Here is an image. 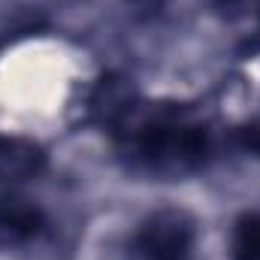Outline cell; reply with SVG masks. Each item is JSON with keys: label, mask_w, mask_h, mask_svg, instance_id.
Here are the masks:
<instances>
[{"label": "cell", "mask_w": 260, "mask_h": 260, "mask_svg": "<svg viewBox=\"0 0 260 260\" xmlns=\"http://www.w3.org/2000/svg\"><path fill=\"white\" fill-rule=\"evenodd\" d=\"M115 154L127 173L145 179H188L215 157V133L182 103H136L109 130Z\"/></svg>", "instance_id": "6da1fadb"}, {"label": "cell", "mask_w": 260, "mask_h": 260, "mask_svg": "<svg viewBox=\"0 0 260 260\" xmlns=\"http://www.w3.org/2000/svg\"><path fill=\"white\" fill-rule=\"evenodd\" d=\"M194 215L176 206L145 215L130 236V254L136 260H194Z\"/></svg>", "instance_id": "7a4b0ae2"}, {"label": "cell", "mask_w": 260, "mask_h": 260, "mask_svg": "<svg viewBox=\"0 0 260 260\" xmlns=\"http://www.w3.org/2000/svg\"><path fill=\"white\" fill-rule=\"evenodd\" d=\"M49 233V215L46 209L18 194L15 188L0 191V245L3 248H21Z\"/></svg>", "instance_id": "3957f363"}, {"label": "cell", "mask_w": 260, "mask_h": 260, "mask_svg": "<svg viewBox=\"0 0 260 260\" xmlns=\"http://www.w3.org/2000/svg\"><path fill=\"white\" fill-rule=\"evenodd\" d=\"M49 157L46 148L27 136L15 133H0V185L3 188H18L24 182H34L43 176Z\"/></svg>", "instance_id": "277c9868"}, {"label": "cell", "mask_w": 260, "mask_h": 260, "mask_svg": "<svg viewBox=\"0 0 260 260\" xmlns=\"http://www.w3.org/2000/svg\"><path fill=\"white\" fill-rule=\"evenodd\" d=\"M139 91L133 85V79L121 76V73H106L97 79V85L88 94V115L97 127H103L106 133L121 121V115L136 103Z\"/></svg>", "instance_id": "5b68a950"}, {"label": "cell", "mask_w": 260, "mask_h": 260, "mask_svg": "<svg viewBox=\"0 0 260 260\" xmlns=\"http://www.w3.org/2000/svg\"><path fill=\"white\" fill-rule=\"evenodd\" d=\"M230 260H260V209L242 212L230 230Z\"/></svg>", "instance_id": "8992f818"}, {"label": "cell", "mask_w": 260, "mask_h": 260, "mask_svg": "<svg viewBox=\"0 0 260 260\" xmlns=\"http://www.w3.org/2000/svg\"><path fill=\"white\" fill-rule=\"evenodd\" d=\"M233 142H236L239 151H245L248 157L260 160V118H251V121L239 124L233 130Z\"/></svg>", "instance_id": "52a82bcc"}, {"label": "cell", "mask_w": 260, "mask_h": 260, "mask_svg": "<svg viewBox=\"0 0 260 260\" xmlns=\"http://www.w3.org/2000/svg\"><path fill=\"white\" fill-rule=\"evenodd\" d=\"M245 3H248V0H212L215 12L224 15V18H236V15L245 9Z\"/></svg>", "instance_id": "ba28073f"}, {"label": "cell", "mask_w": 260, "mask_h": 260, "mask_svg": "<svg viewBox=\"0 0 260 260\" xmlns=\"http://www.w3.org/2000/svg\"><path fill=\"white\" fill-rule=\"evenodd\" d=\"M167 3H170V0H127V6H133V9L142 12V15H157Z\"/></svg>", "instance_id": "9c48e42d"}, {"label": "cell", "mask_w": 260, "mask_h": 260, "mask_svg": "<svg viewBox=\"0 0 260 260\" xmlns=\"http://www.w3.org/2000/svg\"><path fill=\"white\" fill-rule=\"evenodd\" d=\"M257 27H260V12H257Z\"/></svg>", "instance_id": "30bf717a"}]
</instances>
